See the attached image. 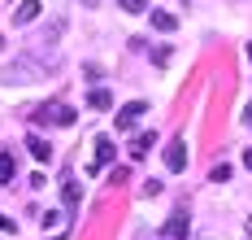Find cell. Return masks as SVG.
I'll use <instances>...</instances> for the list:
<instances>
[{"label": "cell", "instance_id": "cell-11", "mask_svg": "<svg viewBox=\"0 0 252 240\" xmlns=\"http://www.w3.org/2000/svg\"><path fill=\"white\" fill-rule=\"evenodd\" d=\"M18 175V161H13V153H0V184H9Z\"/></svg>", "mask_w": 252, "mask_h": 240}, {"label": "cell", "instance_id": "cell-4", "mask_svg": "<svg viewBox=\"0 0 252 240\" xmlns=\"http://www.w3.org/2000/svg\"><path fill=\"white\" fill-rule=\"evenodd\" d=\"M26 149H31V158H35V161H44V166L52 161V149H48V140H39V135H26Z\"/></svg>", "mask_w": 252, "mask_h": 240}, {"label": "cell", "instance_id": "cell-9", "mask_svg": "<svg viewBox=\"0 0 252 240\" xmlns=\"http://www.w3.org/2000/svg\"><path fill=\"white\" fill-rule=\"evenodd\" d=\"M152 140H157V135H135V140H130V158H148V149H152Z\"/></svg>", "mask_w": 252, "mask_h": 240}, {"label": "cell", "instance_id": "cell-2", "mask_svg": "<svg viewBox=\"0 0 252 240\" xmlns=\"http://www.w3.org/2000/svg\"><path fill=\"white\" fill-rule=\"evenodd\" d=\"M144 114H148V101H130V105H122V109H118L113 127H118V131H130V127H135V122H139Z\"/></svg>", "mask_w": 252, "mask_h": 240}, {"label": "cell", "instance_id": "cell-10", "mask_svg": "<svg viewBox=\"0 0 252 240\" xmlns=\"http://www.w3.org/2000/svg\"><path fill=\"white\" fill-rule=\"evenodd\" d=\"M87 105H92V109H109V105H113V96H109V87H92V96H87Z\"/></svg>", "mask_w": 252, "mask_h": 240}, {"label": "cell", "instance_id": "cell-12", "mask_svg": "<svg viewBox=\"0 0 252 240\" xmlns=\"http://www.w3.org/2000/svg\"><path fill=\"white\" fill-rule=\"evenodd\" d=\"M118 4H122L126 13H144V9H148V0H118Z\"/></svg>", "mask_w": 252, "mask_h": 240}, {"label": "cell", "instance_id": "cell-17", "mask_svg": "<svg viewBox=\"0 0 252 240\" xmlns=\"http://www.w3.org/2000/svg\"><path fill=\"white\" fill-rule=\"evenodd\" d=\"M248 232H252V214H248Z\"/></svg>", "mask_w": 252, "mask_h": 240}, {"label": "cell", "instance_id": "cell-8", "mask_svg": "<svg viewBox=\"0 0 252 240\" xmlns=\"http://www.w3.org/2000/svg\"><path fill=\"white\" fill-rule=\"evenodd\" d=\"M165 236H170V240H183V236H187V214H183V210L165 223Z\"/></svg>", "mask_w": 252, "mask_h": 240}, {"label": "cell", "instance_id": "cell-14", "mask_svg": "<svg viewBox=\"0 0 252 240\" xmlns=\"http://www.w3.org/2000/svg\"><path fill=\"white\" fill-rule=\"evenodd\" d=\"M244 122H248V131H252V105H248V109H244Z\"/></svg>", "mask_w": 252, "mask_h": 240}, {"label": "cell", "instance_id": "cell-1", "mask_svg": "<svg viewBox=\"0 0 252 240\" xmlns=\"http://www.w3.org/2000/svg\"><path fill=\"white\" fill-rule=\"evenodd\" d=\"M74 118L78 114L65 105V101H44V105L35 109V122H44V127H70Z\"/></svg>", "mask_w": 252, "mask_h": 240}, {"label": "cell", "instance_id": "cell-6", "mask_svg": "<svg viewBox=\"0 0 252 240\" xmlns=\"http://www.w3.org/2000/svg\"><path fill=\"white\" fill-rule=\"evenodd\" d=\"M148 22H152L157 31H174V27H178V18L170 13V9H152V13H148Z\"/></svg>", "mask_w": 252, "mask_h": 240}, {"label": "cell", "instance_id": "cell-18", "mask_svg": "<svg viewBox=\"0 0 252 240\" xmlns=\"http://www.w3.org/2000/svg\"><path fill=\"white\" fill-rule=\"evenodd\" d=\"M248 57H252V44H248Z\"/></svg>", "mask_w": 252, "mask_h": 240}, {"label": "cell", "instance_id": "cell-13", "mask_svg": "<svg viewBox=\"0 0 252 240\" xmlns=\"http://www.w3.org/2000/svg\"><path fill=\"white\" fill-rule=\"evenodd\" d=\"M61 201H65V205H74V201H78V188H74V184H65V192H61Z\"/></svg>", "mask_w": 252, "mask_h": 240}, {"label": "cell", "instance_id": "cell-3", "mask_svg": "<svg viewBox=\"0 0 252 240\" xmlns=\"http://www.w3.org/2000/svg\"><path fill=\"white\" fill-rule=\"evenodd\" d=\"M165 166H170V170H183V166H187V140H183V135L170 140V149H165Z\"/></svg>", "mask_w": 252, "mask_h": 240}, {"label": "cell", "instance_id": "cell-16", "mask_svg": "<svg viewBox=\"0 0 252 240\" xmlns=\"http://www.w3.org/2000/svg\"><path fill=\"white\" fill-rule=\"evenodd\" d=\"M244 166H248V170H252V149H248V153H244Z\"/></svg>", "mask_w": 252, "mask_h": 240}, {"label": "cell", "instance_id": "cell-15", "mask_svg": "<svg viewBox=\"0 0 252 240\" xmlns=\"http://www.w3.org/2000/svg\"><path fill=\"white\" fill-rule=\"evenodd\" d=\"M0 232H13V223H9V218H0Z\"/></svg>", "mask_w": 252, "mask_h": 240}, {"label": "cell", "instance_id": "cell-7", "mask_svg": "<svg viewBox=\"0 0 252 240\" xmlns=\"http://www.w3.org/2000/svg\"><path fill=\"white\" fill-rule=\"evenodd\" d=\"M113 153H118V149H113V140H109V135H100V140H96V161H92V170H100Z\"/></svg>", "mask_w": 252, "mask_h": 240}, {"label": "cell", "instance_id": "cell-5", "mask_svg": "<svg viewBox=\"0 0 252 240\" xmlns=\"http://www.w3.org/2000/svg\"><path fill=\"white\" fill-rule=\"evenodd\" d=\"M35 18H39V4H35V0H22V4H18V13H13V22H18V27H31Z\"/></svg>", "mask_w": 252, "mask_h": 240}]
</instances>
